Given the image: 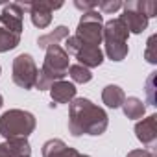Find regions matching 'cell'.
Masks as SVG:
<instances>
[{
	"mask_svg": "<svg viewBox=\"0 0 157 157\" xmlns=\"http://www.w3.org/2000/svg\"><path fill=\"white\" fill-rule=\"evenodd\" d=\"M11 157H32V148L28 139H10L6 140Z\"/></svg>",
	"mask_w": 157,
	"mask_h": 157,
	"instance_id": "e0dca14e",
	"label": "cell"
},
{
	"mask_svg": "<svg viewBox=\"0 0 157 157\" xmlns=\"http://www.w3.org/2000/svg\"><path fill=\"white\" fill-rule=\"evenodd\" d=\"M155 74H157V72H151L150 78H148V82H146V85H148L146 93H148V100H150L151 105H157V104H155V96H153V82H155Z\"/></svg>",
	"mask_w": 157,
	"mask_h": 157,
	"instance_id": "7402d4cb",
	"label": "cell"
},
{
	"mask_svg": "<svg viewBox=\"0 0 157 157\" xmlns=\"http://www.w3.org/2000/svg\"><path fill=\"white\" fill-rule=\"evenodd\" d=\"M39 68L33 61V57L30 54H19L13 59V83L19 85L24 91H30L35 87V80H37Z\"/></svg>",
	"mask_w": 157,
	"mask_h": 157,
	"instance_id": "8992f818",
	"label": "cell"
},
{
	"mask_svg": "<svg viewBox=\"0 0 157 157\" xmlns=\"http://www.w3.org/2000/svg\"><path fill=\"white\" fill-rule=\"evenodd\" d=\"M68 61H70V56L65 52L63 46L54 44V46L46 48L44 63L37 74V80H35V89L48 91L56 82H61L68 74V67H70Z\"/></svg>",
	"mask_w": 157,
	"mask_h": 157,
	"instance_id": "7a4b0ae2",
	"label": "cell"
},
{
	"mask_svg": "<svg viewBox=\"0 0 157 157\" xmlns=\"http://www.w3.org/2000/svg\"><path fill=\"white\" fill-rule=\"evenodd\" d=\"M48 91H50V98L54 102L52 105H56V104H70L76 98V85L70 83V82H65V80L56 82Z\"/></svg>",
	"mask_w": 157,
	"mask_h": 157,
	"instance_id": "7c38bea8",
	"label": "cell"
},
{
	"mask_svg": "<svg viewBox=\"0 0 157 157\" xmlns=\"http://www.w3.org/2000/svg\"><path fill=\"white\" fill-rule=\"evenodd\" d=\"M0 72H2V67H0Z\"/></svg>",
	"mask_w": 157,
	"mask_h": 157,
	"instance_id": "4316f807",
	"label": "cell"
},
{
	"mask_svg": "<svg viewBox=\"0 0 157 157\" xmlns=\"http://www.w3.org/2000/svg\"><path fill=\"white\" fill-rule=\"evenodd\" d=\"M120 107H122L124 115H126L128 118H131V120L142 118L144 113H146V105H144V102H142L140 98H137V96H128V98L122 102Z\"/></svg>",
	"mask_w": 157,
	"mask_h": 157,
	"instance_id": "5bb4252c",
	"label": "cell"
},
{
	"mask_svg": "<svg viewBox=\"0 0 157 157\" xmlns=\"http://www.w3.org/2000/svg\"><path fill=\"white\" fill-rule=\"evenodd\" d=\"M109 126L107 113L89 98H74L68 107V131L74 137L102 135Z\"/></svg>",
	"mask_w": 157,
	"mask_h": 157,
	"instance_id": "6da1fadb",
	"label": "cell"
},
{
	"mask_svg": "<svg viewBox=\"0 0 157 157\" xmlns=\"http://www.w3.org/2000/svg\"><path fill=\"white\" fill-rule=\"evenodd\" d=\"M43 157H89L85 153H80L78 150L67 146L61 139H50L43 144Z\"/></svg>",
	"mask_w": 157,
	"mask_h": 157,
	"instance_id": "8fae6325",
	"label": "cell"
},
{
	"mask_svg": "<svg viewBox=\"0 0 157 157\" xmlns=\"http://www.w3.org/2000/svg\"><path fill=\"white\" fill-rule=\"evenodd\" d=\"M37 126L35 117L24 109H10L0 117V135L10 139H28Z\"/></svg>",
	"mask_w": 157,
	"mask_h": 157,
	"instance_id": "3957f363",
	"label": "cell"
},
{
	"mask_svg": "<svg viewBox=\"0 0 157 157\" xmlns=\"http://www.w3.org/2000/svg\"><path fill=\"white\" fill-rule=\"evenodd\" d=\"M126 100V94L124 91L118 87V85H107L104 91H102V102L111 107V109H117L122 105V102Z\"/></svg>",
	"mask_w": 157,
	"mask_h": 157,
	"instance_id": "2e32d148",
	"label": "cell"
},
{
	"mask_svg": "<svg viewBox=\"0 0 157 157\" xmlns=\"http://www.w3.org/2000/svg\"><path fill=\"white\" fill-rule=\"evenodd\" d=\"M76 59L80 61L82 67L85 68H94V67H100L104 63V52L100 50V46H87V44H82V48L78 50L76 54Z\"/></svg>",
	"mask_w": 157,
	"mask_h": 157,
	"instance_id": "4fadbf2b",
	"label": "cell"
},
{
	"mask_svg": "<svg viewBox=\"0 0 157 157\" xmlns=\"http://www.w3.org/2000/svg\"><path fill=\"white\" fill-rule=\"evenodd\" d=\"M126 157H155V153L151 151V150H131Z\"/></svg>",
	"mask_w": 157,
	"mask_h": 157,
	"instance_id": "cb8c5ba5",
	"label": "cell"
},
{
	"mask_svg": "<svg viewBox=\"0 0 157 157\" xmlns=\"http://www.w3.org/2000/svg\"><path fill=\"white\" fill-rule=\"evenodd\" d=\"M155 35H151L150 39H148V46H146V52H144V59L148 61V63H151V65H155L157 63V52H155Z\"/></svg>",
	"mask_w": 157,
	"mask_h": 157,
	"instance_id": "ffe728a7",
	"label": "cell"
},
{
	"mask_svg": "<svg viewBox=\"0 0 157 157\" xmlns=\"http://www.w3.org/2000/svg\"><path fill=\"white\" fill-rule=\"evenodd\" d=\"M124 13L118 17L124 26L128 28L129 33H142L148 28V17L140 11V4L139 0H129L128 4H122Z\"/></svg>",
	"mask_w": 157,
	"mask_h": 157,
	"instance_id": "ba28073f",
	"label": "cell"
},
{
	"mask_svg": "<svg viewBox=\"0 0 157 157\" xmlns=\"http://www.w3.org/2000/svg\"><path fill=\"white\" fill-rule=\"evenodd\" d=\"M67 37H68V28H67V26H57L56 30H52V32L41 35V37L37 39V46L46 50V48L57 44L59 41H63V39H67Z\"/></svg>",
	"mask_w": 157,
	"mask_h": 157,
	"instance_id": "9a60e30c",
	"label": "cell"
},
{
	"mask_svg": "<svg viewBox=\"0 0 157 157\" xmlns=\"http://www.w3.org/2000/svg\"><path fill=\"white\" fill-rule=\"evenodd\" d=\"M4 105V98H2V94H0V107Z\"/></svg>",
	"mask_w": 157,
	"mask_h": 157,
	"instance_id": "484cf974",
	"label": "cell"
},
{
	"mask_svg": "<svg viewBox=\"0 0 157 157\" xmlns=\"http://www.w3.org/2000/svg\"><path fill=\"white\" fill-rule=\"evenodd\" d=\"M0 157H11V155H10V150H8V144H6V142H2V144H0Z\"/></svg>",
	"mask_w": 157,
	"mask_h": 157,
	"instance_id": "d4e9b609",
	"label": "cell"
},
{
	"mask_svg": "<svg viewBox=\"0 0 157 157\" xmlns=\"http://www.w3.org/2000/svg\"><path fill=\"white\" fill-rule=\"evenodd\" d=\"M21 44V35L11 33L0 26V52H10Z\"/></svg>",
	"mask_w": 157,
	"mask_h": 157,
	"instance_id": "ac0fdd59",
	"label": "cell"
},
{
	"mask_svg": "<svg viewBox=\"0 0 157 157\" xmlns=\"http://www.w3.org/2000/svg\"><path fill=\"white\" fill-rule=\"evenodd\" d=\"M135 135L144 146L153 148L155 140H157V115H150V117L139 120L135 124Z\"/></svg>",
	"mask_w": 157,
	"mask_h": 157,
	"instance_id": "30bf717a",
	"label": "cell"
},
{
	"mask_svg": "<svg viewBox=\"0 0 157 157\" xmlns=\"http://www.w3.org/2000/svg\"><path fill=\"white\" fill-rule=\"evenodd\" d=\"M122 8V2L120 0H104V2L98 4V10L102 13H115Z\"/></svg>",
	"mask_w": 157,
	"mask_h": 157,
	"instance_id": "44dd1931",
	"label": "cell"
},
{
	"mask_svg": "<svg viewBox=\"0 0 157 157\" xmlns=\"http://www.w3.org/2000/svg\"><path fill=\"white\" fill-rule=\"evenodd\" d=\"M19 6L22 8V11H30L33 26H37L39 30H43V28L50 26L54 10H59L63 4L61 2L54 4V2H44V0H41V2H24V4H19Z\"/></svg>",
	"mask_w": 157,
	"mask_h": 157,
	"instance_id": "52a82bcc",
	"label": "cell"
},
{
	"mask_svg": "<svg viewBox=\"0 0 157 157\" xmlns=\"http://www.w3.org/2000/svg\"><path fill=\"white\" fill-rule=\"evenodd\" d=\"M128 37H129V32L118 17L104 24L102 41L105 43V54L111 61H124L128 57V52H129Z\"/></svg>",
	"mask_w": 157,
	"mask_h": 157,
	"instance_id": "277c9868",
	"label": "cell"
},
{
	"mask_svg": "<svg viewBox=\"0 0 157 157\" xmlns=\"http://www.w3.org/2000/svg\"><path fill=\"white\" fill-rule=\"evenodd\" d=\"M68 74H70L74 83H89L93 80V72L89 68L82 67L80 63H78V65H70L68 67Z\"/></svg>",
	"mask_w": 157,
	"mask_h": 157,
	"instance_id": "d6986e66",
	"label": "cell"
},
{
	"mask_svg": "<svg viewBox=\"0 0 157 157\" xmlns=\"http://www.w3.org/2000/svg\"><path fill=\"white\" fill-rule=\"evenodd\" d=\"M74 6H76L78 10H82L83 13H87V11H93V10H96V8H98V2H85V0L82 2V0H76V2H74Z\"/></svg>",
	"mask_w": 157,
	"mask_h": 157,
	"instance_id": "603a6c76",
	"label": "cell"
},
{
	"mask_svg": "<svg viewBox=\"0 0 157 157\" xmlns=\"http://www.w3.org/2000/svg\"><path fill=\"white\" fill-rule=\"evenodd\" d=\"M104 33V17L100 11L93 10L82 15L76 28V37L82 41V44L87 46H100Z\"/></svg>",
	"mask_w": 157,
	"mask_h": 157,
	"instance_id": "5b68a950",
	"label": "cell"
},
{
	"mask_svg": "<svg viewBox=\"0 0 157 157\" xmlns=\"http://www.w3.org/2000/svg\"><path fill=\"white\" fill-rule=\"evenodd\" d=\"M22 8L19 4H6L2 13H0V24L4 30L21 35L22 33Z\"/></svg>",
	"mask_w": 157,
	"mask_h": 157,
	"instance_id": "9c48e42d",
	"label": "cell"
}]
</instances>
